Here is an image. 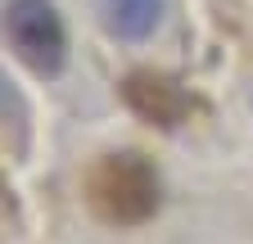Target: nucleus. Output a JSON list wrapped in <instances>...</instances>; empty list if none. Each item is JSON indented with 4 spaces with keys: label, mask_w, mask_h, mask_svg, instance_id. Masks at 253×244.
Instances as JSON below:
<instances>
[{
    "label": "nucleus",
    "mask_w": 253,
    "mask_h": 244,
    "mask_svg": "<svg viewBox=\"0 0 253 244\" xmlns=\"http://www.w3.org/2000/svg\"><path fill=\"white\" fill-rule=\"evenodd\" d=\"M86 203L109 226H145L163 203L158 167L140 149H113L100 154L86 172Z\"/></svg>",
    "instance_id": "obj_1"
},
{
    "label": "nucleus",
    "mask_w": 253,
    "mask_h": 244,
    "mask_svg": "<svg viewBox=\"0 0 253 244\" xmlns=\"http://www.w3.org/2000/svg\"><path fill=\"white\" fill-rule=\"evenodd\" d=\"M5 41L18 54V64L41 77L54 81L68 64V32H63V18L50 0H9L5 5Z\"/></svg>",
    "instance_id": "obj_2"
},
{
    "label": "nucleus",
    "mask_w": 253,
    "mask_h": 244,
    "mask_svg": "<svg viewBox=\"0 0 253 244\" xmlns=\"http://www.w3.org/2000/svg\"><path fill=\"white\" fill-rule=\"evenodd\" d=\"M122 104L154 131H176L195 113V95L185 90L181 77L158 73V68H136L122 77Z\"/></svg>",
    "instance_id": "obj_3"
},
{
    "label": "nucleus",
    "mask_w": 253,
    "mask_h": 244,
    "mask_svg": "<svg viewBox=\"0 0 253 244\" xmlns=\"http://www.w3.org/2000/svg\"><path fill=\"white\" fill-rule=\"evenodd\" d=\"M158 14H163V0H95V18L113 41H145Z\"/></svg>",
    "instance_id": "obj_4"
},
{
    "label": "nucleus",
    "mask_w": 253,
    "mask_h": 244,
    "mask_svg": "<svg viewBox=\"0 0 253 244\" xmlns=\"http://www.w3.org/2000/svg\"><path fill=\"white\" fill-rule=\"evenodd\" d=\"M27 104L14 90V81L0 73V145L9 149V159H23L27 154V140H32V122H27Z\"/></svg>",
    "instance_id": "obj_5"
}]
</instances>
